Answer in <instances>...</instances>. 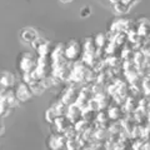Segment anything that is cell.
I'll return each mask as SVG.
<instances>
[{
    "label": "cell",
    "mask_w": 150,
    "mask_h": 150,
    "mask_svg": "<svg viewBox=\"0 0 150 150\" xmlns=\"http://www.w3.org/2000/svg\"><path fill=\"white\" fill-rule=\"evenodd\" d=\"M20 38L24 43L30 44L38 39V34H36V31L33 30V29H25L20 33Z\"/></svg>",
    "instance_id": "cell-1"
},
{
    "label": "cell",
    "mask_w": 150,
    "mask_h": 150,
    "mask_svg": "<svg viewBox=\"0 0 150 150\" xmlns=\"http://www.w3.org/2000/svg\"><path fill=\"white\" fill-rule=\"evenodd\" d=\"M62 1H65V3H68V1H71V0H62Z\"/></svg>",
    "instance_id": "cell-2"
}]
</instances>
